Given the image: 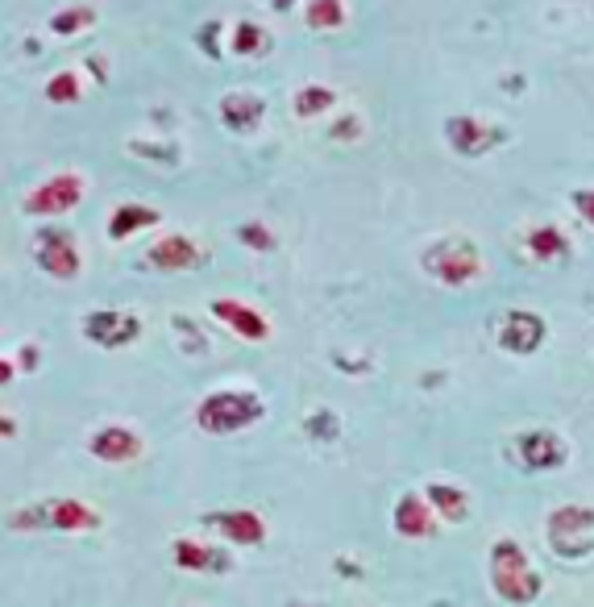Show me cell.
Masks as SVG:
<instances>
[{
    "mask_svg": "<svg viewBox=\"0 0 594 607\" xmlns=\"http://www.w3.org/2000/svg\"><path fill=\"white\" fill-rule=\"evenodd\" d=\"M486 574H491V587L499 595L503 604H516V607H528L540 599L544 591V578L540 570L532 566V558L524 550L516 537H499L491 553H486Z\"/></svg>",
    "mask_w": 594,
    "mask_h": 607,
    "instance_id": "6da1fadb",
    "label": "cell"
},
{
    "mask_svg": "<svg viewBox=\"0 0 594 607\" xmlns=\"http://www.w3.org/2000/svg\"><path fill=\"white\" fill-rule=\"evenodd\" d=\"M266 417V399L254 387H217L196 404V429L205 437H233Z\"/></svg>",
    "mask_w": 594,
    "mask_h": 607,
    "instance_id": "7a4b0ae2",
    "label": "cell"
},
{
    "mask_svg": "<svg viewBox=\"0 0 594 607\" xmlns=\"http://www.w3.org/2000/svg\"><path fill=\"white\" fill-rule=\"evenodd\" d=\"M420 271L428 279H437L441 287H470L474 279H483V250L474 246L462 233H446L437 242H428L420 250Z\"/></svg>",
    "mask_w": 594,
    "mask_h": 607,
    "instance_id": "3957f363",
    "label": "cell"
},
{
    "mask_svg": "<svg viewBox=\"0 0 594 607\" xmlns=\"http://www.w3.org/2000/svg\"><path fill=\"white\" fill-rule=\"evenodd\" d=\"M30 254L42 266V275H51L58 284H75L84 275V246L67 225H37L30 238Z\"/></svg>",
    "mask_w": 594,
    "mask_h": 607,
    "instance_id": "277c9868",
    "label": "cell"
},
{
    "mask_svg": "<svg viewBox=\"0 0 594 607\" xmlns=\"http://www.w3.org/2000/svg\"><path fill=\"white\" fill-rule=\"evenodd\" d=\"M88 196V179L79 172H58L51 179H42L25 200H21V212L25 217H37L46 225H55L58 217H72Z\"/></svg>",
    "mask_w": 594,
    "mask_h": 607,
    "instance_id": "5b68a950",
    "label": "cell"
},
{
    "mask_svg": "<svg viewBox=\"0 0 594 607\" xmlns=\"http://www.w3.org/2000/svg\"><path fill=\"white\" fill-rule=\"evenodd\" d=\"M549 545L561 558H586L594 550V508L591 504H561L544 520Z\"/></svg>",
    "mask_w": 594,
    "mask_h": 607,
    "instance_id": "8992f818",
    "label": "cell"
},
{
    "mask_svg": "<svg viewBox=\"0 0 594 607\" xmlns=\"http://www.w3.org/2000/svg\"><path fill=\"white\" fill-rule=\"evenodd\" d=\"M142 317L130 312V308H92L84 321H79V333L84 342L96 345V350H125L142 338Z\"/></svg>",
    "mask_w": 594,
    "mask_h": 607,
    "instance_id": "52a82bcc",
    "label": "cell"
},
{
    "mask_svg": "<svg viewBox=\"0 0 594 607\" xmlns=\"http://www.w3.org/2000/svg\"><path fill=\"white\" fill-rule=\"evenodd\" d=\"M208 263V250L184 233V229H170V233H158L146 250V266L158 271V275H187V271H200Z\"/></svg>",
    "mask_w": 594,
    "mask_h": 607,
    "instance_id": "ba28073f",
    "label": "cell"
},
{
    "mask_svg": "<svg viewBox=\"0 0 594 607\" xmlns=\"http://www.w3.org/2000/svg\"><path fill=\"white\" fill-rule=\"evenodd\" d=\"M516 457L524 462V471L549 475V471L570 466V441L561 433H553V429H524L516 437Z\"/></svg>",
    "mask_w": 594,
    "mask_h": 607,
    "instance_id": "9c48e42d",
    "label": "cell"
},
{
    "mask_svg": "<svg viewBox=\"0 0 594 607\" xmlns=\"http://www.w3.org/2000/svg\"><path fill=\"white\" fill-rule=\"evenodd\" d=\"M549 338V324L540 312L532 308H512L507 317L499 321L495 329V342H499L503 354H516V358H528V354H537L540 345Z\"/></svg>",
    "mask_w": 594,
    "mask_h": 607,
    "instance_id": "30bf717a",
    "label": "cell"
},
{
    "mask_svg": "<svg viewBox=\"0 0 594 607\" xmlns=\"http://www.w3.org/2000/svg\"><path fill=\"white\" fill-rule=\"evenodd\" d=\"M88 454L96 462H105V466H130V462L146 454V437L138 433L133 424H100L88 437Z\"/></svg>",
    "mask_w": 594,
    "mask_h": 607,
    "instance_id": "8fae6325",
    "label": "cell"
},
{
    "mask_svg": "<svg viewBox=\"0 0 594 607\" xmlns=\"http://www.w3.org/2000/svg\"><path fill=\"white\" fill-rule=\"evenodd\" d=\"M446 142L449 151L462 154V158H483L503 142V130L474 113H458L446 121Z\"/></svg>",
    "mask_w": 594,
    "mask_h": 607,
    "instance_id": "7c38bea8",
    "label": "cell"
},
{
    "mask_svg": "<svg viewBox=\"0 0 594 607\" xmlns=\"http://www.w3.org/2000/svg\"><path fill=\"white\" fill-rule=\"evenodd\" d=\"M205 525L212 532H221V541L238 545V550H258L266 541V532H271L254 508H224V512L205 516Z\"/></svg>",
    "mask_w": 594,
    "mask_h": 607,
    "instance_id": "4fadbf2b",
    "label": "cell"
},
{
    "mask_svg": "<svg viewBox=\"0 0 594 607\" xmlns=\"http://www.w3.org/2000/svg\"><path fill=\"white\" fill-rule=\"evenodd\" d=\"M217 117H221V125L229 133H238V137H250V133L262 130V121H266V100L258 92H224L221 104H217Z\"/></svg>",
    "mask_w": 594,
    "mask_h": 607,
    "instance_id": "5bb4252c",
    "label": "cell"
},
{
    "mask_svg": "<svg viewBox=\"0 0 594 607\" xmlns=\"http://www.w3.org/2000/svg\"><path fill=\"white\" fill-rule=\"evenodd\" d=\"M170 562L184 574H229L233 570V558L224 550H212L200 537H175L170 541Z\"/></svg>",
    "mask_w": 594,
    "mask_h": 607,
    "instance_id": "9a60e30c",
    "label": "cell"
},
{
    "mask_svg": "<svg viewBox=\"0 0 594 607\" xmlns=\"http://www.w3.org/2000/svg\"><path fill=\"white\" fill-rule=\"evenodd\" d=\"M437 516L432 508L425 504V495L420 492H404L395 499V508H391V529L399 532L404 541H428V537H437Z\"/></svg>",
    "mask_w": 594,
    "mask_h": 607,
    "instance_id": "2e32d148",
    "label": "cell"
},
{
    "mask_svg": "<svg viewBox=\"0 0 594 607\" xmlns=\"http://www.w3.org/2000/svg\"><path fill=\"white\" fill-rule=\"evenodd\" d=\"M212 317H217V321H221L229 333H238L242 342H250V345L271 342V321L262 317L258 308H250V304L221 296V300H212Z\"/></svg>",
    "mask_w": 594,
    "mask_h": 607,
    "instance_id": "e0dca14e",
    "label": "cell"
},
{
    "mask_svg": "<svg viewBox=\"0 0 594 607\" xmlns=\"http://www.w3.org/2000/svg\"><path fill=\"white\" fill-rule=\"evenodd\" d=\"M158 225H163V212L158 209H150V205H142V200H121V205L109 212L105 233H109L112 246H125L130 238L150 233V229H158Z\"/></svg>",
    "mask_w": 594,
    "mask_h": 607,
    "instance_id": "ac0fdd59",
    "label": "cell"
},
{
    "mask_svg": "<svg viewBox=\"0 0 594 607\" xmlns=\"http://www.w3.org/2000/svg\"><path fill=\"white\" fill-rule=\"evenodd\" d=\"M51 508V532H96L105 529V516L96 512L88 499L79 495H51L46 499Z\"/></svg>",
    "mask_w": 594,
    "mask_h": 607,
    "instance_id": "d6986e66",
    "label": "cell"
},
{
    "mask_svg": "<svg viewBox=\"0 0 594 607\" xmlns=\"http://www.w3.org/2000/svg\"><path fill=\"white\" fill-rule=\"evenodd\" d=\"M425 504L432 508V516L437 520H446V525H465L470 520V495H465V487H458V483H428L425 492Z\"/></svg>",
    "mask_w": 594,
    "mask_h": 607,
    "instance_id": "ffe728a7",
    "label": "cell"
},
{
    "mask_svg": "<svg viewBox=\"0 0 594 607\" xmlns=\"http://www.w3.org/2000/svg\"><path fill=\"white\" fill-rule=\"evenodd\" d=\"M524 250H528L532 263L558 266L570 258V238H565V229H558V225H532L524 233Z\"/></svg>",
    "mask_w": 594,
    "mask_h": 607,
    "instance_id": "44dd1931",
    "label": "cell"
},
{
    "mask_svg": "<svg viewBox=\"0 0 594 607\" xmlns=\"http://www.w3.org/2000/svg\"><path fill=\"white\" fill-rule=\"evenodd\" d=\"M224 46H229V55H238V58H258L275 46V38H271V30L258 25V21H238V25H229Z\"/></svg>",
    "mask_w": 594,
    "mask_h": 607,
    "instance_id": "7402d4cb",
    "label": "cell"
},
{
    "mask_svg": "<svg viewBox=\"0 0 594 607\" xmlns=\"http://www.w3.org/2000/svg\"><path fill=\"white\" fill-rule=\"evenodd\" d=\"M96 21H100L96 4H63V9L51 13V34L55 38H79V34L96 30Z\"/></svg>",
    "mask_w": 594,
    "mask_h": 607,
    "instance_id": "603a6c76",
    "label": "cell"
},
{
    "mask_svg": "<svg viewBox=\"0 0 594 607\" xmlns=\"http://www.w3.org/2000/svg\"><path fill=\"white\" fill-rule=\"evenodd\" d=\"M333 109H337V88H329V84H304L292 96V113L299 121H316V117L333 113Z\"/></svg>",
    "mask_w": 594,
    "mask_h": 607,
    "instance_id": "cb8c5ba5",
    "label": "cell"
},
{
    "mask_svg": "<svg viewBox=\"0 0 594 607\" xmlns=\"http://www.w3.org/2000/svg\"><path fill=\"white\" fill-rule=\"evenodd\" d=\"M345 21H350L345 0H308L304 4V25L312 34H337V30H345Z\"/></svg>",
    "mask_w": 594,
    "mask_h": 607,
    "instance_id": "d4e9b609",
    "label": "cell"
},
{
    "mask_svg": "<svg viewBox=\"0 0 594 607\" xmlns=\"http://www.w3.org/2000/svg\"><path fill=\"white\" fill-rule=\"evenodd\" d=\"M42 96H46L51 104H58V109H63V104H79V100H84V79H79V71H72V67H67V71H55V76L46 79Z\"/></svg>",
    "mask_w": 594,
    "mask_h": 607,
    "instance_id": "484cf974",
    "label": "cell"
},
{
    "mask_svg": "<svg viewBox=\"0 0 594 607\" xmlns=\"http://www.w3.org/2000/svg\"><path fill=\"white\" fill-rule=\"evenodd\" d=\"M9 529L13 532H51V508L46 499H30L9 512Z\"/></svg>",
    "mask_w": 594,
    "mask_h": 607,
    "instance_id": "4316f807",
    "label": "cell"
},
{
    "mask_svg": "<svg viewBox=\"0 0 594 607\" xmlns=\"http://www.w3.org/2000/svg\"><path fill=\"white\" fill-rule=\"evenodd\" d=\"M233 238L245 250H254V254H275L279 250V233L266 225V221H242V225L233 229Z\"/></svg>",
    "mask_w": 594,
    "mask_h": 607,
    "instance_id": "83f0119b",
    "label": "cell"
},
{
    "mask_svg": "<svg viewBox=\"0 0 594 607\" xmlns=\"http://www.w3.org/2000/svg\"><path fill=\"white\" fill-rule=\"evenodd\" d=\"M125 151L138 154V158H146V163H154V167H179V158H184L175 142H146V137H130Z\"/></svg>",
    "mask_w": 594,
    "mask_h": 607,
    "instance_id": "f1b7e54d",
    "label": "cell"
},
{
    "mask_svg": "<svg viewBox=\"0 0 594 607\" xmlns=\"http://www.w3.org/2000/svg\"><path fill=\"white\" fill-rule=\"evenodd\" d=\"M304 433L312 437V441H337L341 437V417L337 412H329V408H316V412H308L304 417Z\"/></svg>",
    "mask_w": 594,
    "mask_h": 607,
    "instance_id": "f546056e",
    "label": "cell"
},
{
    "mask_svg": "<svg viewBox=\"0 0 594 607\" xmlns=\"http://www.w3.org/2000/svg\"><path fill=\"white\" fill-rule=\"evenodd\" d=\"M362 133H366V121H362L358 113L337 117L333 125H329V137H333V142H358Z\"/></svg>",
    "mask_w": 594,
    "mask_h": 607,
    "instance_id": "4dcf8cb0",
    "label": "cell"
},
{
    "mask_svg": "<svg viewBox=\"0 0 594 607\" xmlns=\"http://www.w3.org/2000/svg\"><path fill=\"white\" fill-rule=\"evenodd\" d=\"M221 34H224L221 21H205L200 34H196V46H200L208 58H221Z\"/></svg>",
    "mask_w": 594,
    "mask_h": 607,
    "instance_id": "1f68e13d",
    "label": "cell"
},
{
    "mask_svg": "<svg viewBox=\"0 0 594 607\" xmlns=\"http://www.w3.org/2000/svg\"><path fill=\"white\" fill-rule=\"evenodd\" d=\"M175 329H179V338H184V350H187V354H208V338H200L196 321H187V317H175Z\"/></svg>",
    "mask_w": 594,
    "mask_h": 607,
    "instance_id": "d6a6232c",
    "label": "cell"
},
{
    "mask_svg": "<svg viewBox=\"0 0 594 607\" xmlns=\"http://www.w3.org/2000/svg\"><path fill=\"white\" fill-rule=\"evenodd\" d=\"M13 366H18V375H34L37 366H42V345L37 342H25L18 350V358H13Z\"/></svg>",
    "mask_w": 594,
    "mask_h": 607,
    "instance_id": "836d02e7",
    "label": "cell"
},
{
    "mask_svg": "<svg viewBox=\"0 0 594 607\" xmlns=\"http://www.w3.org/2000/svg\"><path fill=\"white\" fill-rule=\"evenodd\" d=\"M570 205H574V212L586 225H594V188H574L570 191Z\"/></svg>",
    "mask_w": 594,
    "mask_h": 607,
    "instance_id": "e575fe53",
    "label": "cell"
},
{
    "mask_svg": "<svg viewBox=\"0 0 594 607\" xmlns=\"http://www.w3.org/2000/svg\"><path fill=\"white\" fill-rule=\"evenodd\" d=\"M84 67H88V76H92L96 84H105V79H109V55H88L84 58Z\"/></svg>",
    "mask_w": 594,
    "mask_h": 607,
    "instance_id": "d590c367",
    "label": "cell"
},
{
    "mask_svg": "<svg viewBox=\"0 0 594 607\" xmlns=\"http://www.w3.org/2000/svg\"><path fill=\"white\" fill-rule=\"evenodd\" d=\"M21 433V424L13 417H4V412H0V441H13V437Z\"/></svg>",
    "mask_w": 594,
    "mask_h": 607,
    "instance_id": "8d00e7d4",
    "label": "cell"
},
{
    "mask_svg": "<svg viewBox=\"0 0 594 607\" xmlns=\"http://www.w3.org/2000/svg\"><path fill=\"white\" fill-rule=\"evenodd\" d=\"M13 379H18V366H13V358L0 354V387H9Z\"/></svg>",
    "mask_w": 594,
    "mask_h": 607,
    "instance_id": "74e56055",
    "label": "cell"
}]
</instances>
